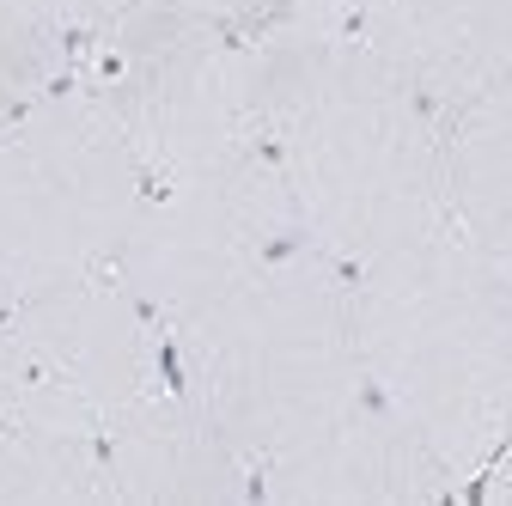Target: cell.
<instances>
[{"label": "cell", "mask_w": 512, "mask_h": 506, "mask_svg": "<svg viewBox=\"0 0 512 506\" xmlns=\"http://www.w3.org/2000/svg\"><path fill=\"white\" fill-rule=\"evenodd\" d=\"M196 7L226 19L250 43L305 37V31H354L360 25V0H196Z\"/></svg>", "instance_id": "5bb4252c"}, {"label": "cell", "mask_w": 512, "mask_h": 506, "mask_svg": "<svg viewBox=\"0 0 512 506\" xmlns=\"http://www.w3.org/2000/svg\"><path fill=\"white\" fill-rule=\"evenodd\" d=\"M80 49H86L80 37L0 7V116H13V110L49 98L55 86H68L80 74Z\"/></svg>", "instance_id": "4fadbf2b"}, {"label": "cell", "mask_w": 512, "mask_h": 506, "mask_svg": "<svg viewBox=\"0 0 512 506\" xmlns=\"http://www.w3.org/2000/svg\"><path fill=\"white\" fill-rule=\"evenodd\" d=\"M354 31L445 122L512 86V0H360Z\"/></svg>", "instance_id": "30bf717a"}, {"label": "cell", "mask_w": 512, "mask_h": 506, "mask_svg": "<svg viewBox=\"0 0 512 506\" xmlns=\"http://www.w3.org/2000/svg\"><path fill=\"white\" fill-rule=\"evenodd\" d=\"M348 275L366 391L470 500L512 439V263L445 220Z\"/></svg>", "instance_id": "7a4b0ae2"}, {"label": "cell", "mask_w": 512, "mask_h": 506, "mask_svg": "<svg viewBox=\"0 0 512 506\" xmlns=\"http://www.w3.org/2000/svg\"><path fill=\"white\" fill-rule=\"evenodd\" d=\"M171 378L232 446L263 464L366 391L354 342V275L293 244L165 330Z\"/></svg>", "instance_id": "3957f363"}, {"label": "cell", "mask_w": 512, "mask_h": 506, "mask_svg": "<svg viewBox=\"0 0 512 506\" xmlns=\"http://www.w3.org/2000/svg\"><path fill=\"white\" fill-rule=\"evenodd\" d=\"M74 80L153 183L263 147V49L196 0H128L86 37Z\"/></svg>", "instance_id": "277c9868"}, {"label": "cell", "mask_w": 512, "mask_h": 506, "mask_svg": "<svg viewBox=\"0 0 512 506\" xmlns=\"http://www.w3.org/2000/svg\"><path fill=\"white\" fill-rule=\"evenodd\" d=\"M37 500L110 506L104 446L92 433L0 421V506H37Z\"/></svg>", "instance_id": "7c38bea8"}, {"label": "cell", "mask_w": 512, "mask_h": 506, "mask_svg": "<svg viewBox=\"0 0 512 506\" xmlns=\"http://www.w3.org/2000/svg\"><path fill=\"white\" fill-rule=\"evenodd\" d=\"M110 506H250L256 464L202 415L177 378L153 385L104 427Z\"/></svg>", "instance_id": "9c48e42d"}, {"label": "cell", "mask_w": 512, "mask_h": 506, "mask_svg": "<svg viewBox=\"0 0 512 506\" xmlns=\"http://www.w3.org/2000/svg\"><path fill=\"white\" fill-rule=\"evenodd\" d=\"M452 226L512 263V86L445 122Z\"/></svg>", "instance_id": "8fae6325"}, {"label": "cell", "mask_w": 512, "mask_h": 506, "mask_svg": "<svg viewBox=\"0 0 512 506\" xmlns=\"http://www.w3.org/2000/svg\"><path fill=\"white\" fill-rule=\"evenodd\" d=\"M311 244L275 159L256 147L208 171L159 177L116 250V281L171 330L244 275Z\"/></svg>", "instance_id": "52a82bcc"}, {"label": "cell", "mask_w": 512, "mask_h": 506, "mask_svg": "<svg viewBox=\"0 0 512 506\" xmlns=\"http://www.w3.org/2000/svg\"><path fill=\"white\" fill-rule=\"evenodd\" d=\"M147 189L141 153L80 80L0 116V305L110 269Z\"/></svg>", "instance_id": "5b68a950"}, {"label": "cell", "mask_w": 512, "mask_h": 506, "mask_svg": "<svg viewBox=\"0 0 512 506\" xmlns=\"http://www.w3.org/2000/svg\"><path fill=\"white\" fill-rule=\"evenodd\" d=\"M470 500H488V506H512V439L500 446V458L482 470V482L470 488Z\"/></svg>", "instance_id": "2e32d148"}, {"label": "cell", "mask_w": 512, "mask_h": 506, "mask_svg": "<svg viewBox=\"0 0 512 506\" xmlns=\"http://www.w3.org/2000/svg\"><path fill=\"white\" fill-rule=\"evenodd\" d=\"M165 378V324L116 269L0 305V421L104 439V427Z\"/></svg>", "instance_id": "8992f818"}, {"label": "cell", "mask_w": 512, "mask_h": 506, "mask_svg": "<svg viewBox=\"0 0 512 506\" xmlns=\"http://www.w3.org/2000/svg\"><path fill=\"white\" fill-rule=\"evenodd\" d=\"M263 153L305 238L360 269L452 220L445 116L360 31L263 37Z\"/></svg>", "instance_id": "6da1fadb"}, {"label": "cell", "mask_w": 512, "mask_h": 506, "mask_svg": "<svg viewBox=\"0 0 512 506\" xmlns=\"http://www.w3.org/2000/svg\"><path fill=\"white\" fill-rule=\"evenodd\" d=\"M464 500L458 476L384 409L372 391L348 397L293 446L256 464V506H433Z\"/></svg>", "instance_id": "ba28073f"}, {"label": "cell", "mask_w": 512, "mask_h": 506, "mask_svg": "<svg viewBox=\"0 0 512 506\" xmlns=\"http://www.w3.org/2000/svg\"><path fill=\"white\" fill-rule=\"evenodd\" d=\"M7 13H19V19H37V25H55V31H68V37H92L104 19H116L128 0H0Z\"/></svg>", "instance_id": "9a60e30c"}]
</instances>
